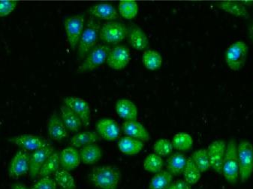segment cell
Masks as SVG:
<instances>
[{
    "mask_svg": "<svg viewBox=\"0 0 253 189\" xmlns=\"http://www.w3.org/2000/svg\"><path fill=\"white\" fill-rule=\"evenodd\" d=\"M121 130L126 136L139 140L144 143L150 141V135L147 128L137 120L125 121L123 123Z\"/></svg>",
    "mask_w": 253,
    "mask_h": 189,
    "instance_id": "e0dca14e",
    "label": "cell"
},
{
    "mask_svg": "<svg viewBox=\"0 0 253 189\" xmlns=\"http://www.w3.org/2000/svg\"><path fill=\"white\" fill-rule=\"evenodd\" d=\"M47 131L51 139L56 141H62L68 136V131L61 117L54 113L48 120Z\"/></svg>",
    "mask_w": 253,
    "mask_h": 189,
    "instance_id": "d6986e66",
    "label": "cell"
},
{
    "mask_svg": "<svg viewBox=\"0 0 253 189\" xmlns=\"http://www.w3.org/2000/svg\"><path fill=\"white\" fill-rule=\"evenodd\" d=\"M118 146L122 153L127 155H134L141 152L144 147V143L139 140L126 136L119 140Z\"/></svg>",
    "mask_w": 253,
    "mask_h": 189,
    "instance_id": "d4e9b609",
    "label": "cell"
},
{
    "mask_svg": "<svg viewBox=\"0 0 253 189\" xmlns=\"http://www.w3.org/2000/svg\"><path fill=\"white\" fill-rule=\"evenodd\" d=\"M81 161L86 165H92L102 158V150L96 144L86 146L79 150Z\"/></svg>",
    "mask_w": 253,
    "mask_h": 189,
    "instance_id": "cb8c5ba5",
    "label": "cell"
},
{
    "mask_svg": "<svg viewBox=\"0 0 253 189\" xmlns=\"http://www.w3.org/2000/svg\"><path fill=\"white\" fill-rule=\"evenodd\" d=\"M30 155L28 151L24 150H19L15 154L8 168L9 177L13 179H18L30 171Z\"/></svg>",
    "mask_w": 253,
    "mask_h": 189,
    "instance_id": "30bf717a",
    "label": "cell"
},
{
    "mask_svg": "<svg viewBox=\"0 0 253 189\" xmlns=\"http://www.w3.org/2000/svg\"><path fill=\"white\" fill-rule=\"evenodd\" d=\"M249 36H250V39H251V41L253 42V23L251 27L249 29Z\"/></svg>",
    "mask_w": 253,
    "mask_h": 189,
    "instance_id": "b9f144b4",
    "label": "cell"
},
{
    "mask_svg": "<svg viewBox=\"0 0 253 189\" xmlns=\"http://www.w3.org/2000/svg\"><path fill=\"white\" fill-rule=\"evenodd\" d=\"M17 1L0 0V17L11 14L17 6Z\"/></svg>",
    "mask_w": 253,
    "mask_h": 189,
    "instance_id": "f35d334b",
    "label": "cell"
},
{
    "mask_svg": "<svg viewBox=\"0 0 253 189\" xmlns=\"http://www.w3.org/2000/svg\"><path fill=\"white\" fill-rule=\"evenodd\" d=\"M171 143L173 150L180 152H185L192 148L194 141L193 138L189 134L180 132L173 136Z\"/></svg>",
    "mask_w": 253,
    "mask_h": 189,
    "instance_id": "1f68e13d",
    "label": "cell"
},
{
    "mask_svg": "<svg viewBox=\"0 0 253 189\" xmlns=\"http://www.w3.org/2000/svg\"><path fill=\"white\" fill-rule=\"evenodd\" d=\"M239 2L244 6H245V5H253V1H240Z\"/></svg>",
    "mask_w": 253,
    "mask_h": 189,
    "instance_id": "7bdbcfd3",
    "label": "cell"
},
{
    "mask_svg": "<svg viewBox=\"0 0 253 189\" xmlns=\"http://www.w3.org/2000/svg\"><path fill=\"white\" fill-rule=\"evenodd\" d=\"M91 183L99 189H117L121 183L120 169L114 165H104L92 169L89 175Z\"/></svg>",
    "mask_w": 253,
    "mask_h": 189,
    "instance_id": "6da1fadb",
    "label": "cell"
},
{
    "mask_svg": "<svg viewBox=\"0 0 253 189\" xmlns=\"http://www.w3.org/2000/svg\"><path fill=\"white\" fill-rule=\"evenodd\" d=\"M239 180L245 183L253 173V146L250 141H241L238 148Z\"/></svg>",
    "mask_w": 253,
    "mask_h": 189,
    "instance_id": "277c9868",
    "label": "cell"
},
{
    "mask_svg": "<svg viewBox=\"0 0 253 189\" xmlns=\"http://www.w3.org/2000/svg\"><path fill=\"white\" fill-rule=\"evenodd\" d=\"M120 14L124 18L131 20L138 15V5L135 1H121L118 5Z\"/></svg>",
    "mask_w": 253,
    "mask_h": 189,
    "instance_id": "d590c367",
    "label": "cell"
},
{
    "mask_svg": "<svg viewBox=\"0 0 253 189\" xmlns=\"http://www.w3.org/2000/svg\"><path fill=\"white\" fill-rule=\"evenodd\" d=\"M101 27L102 24L95 17H90L88 20L77 47V60L79 61H82L89 50L97 45Z\"/></svg>",
    "mask_w": 253,
    "mask_h": 189,
    "instance_id": "7a4b0ae2",
    "label": "cell"
},
{
    "mask_svg": "<svg viewBox=\"0 0 253 189\" xmlns=\"http://www.w3.org/2000/svg\"><path fill=\"white\" fill-rule=\"evenodd\" d=\"M60 153L56 152H53L42 167L38 177L42 178V177H50L51 174H54L56 171H59L60 169Z\"/></svg>",
    "mask_w": 253,
    "mask_h": 189,
    "instance_id": "f1b7e54d",
    "label": "cell"
},
{
    "mask_svg": "<svg viewBox=\"0 0 253 189\" xmlns=\"http://www.w3.org/2000/svg\"><path fill=\"white\" fill-rule=\"evenodd\" d=\"M126 38L128 44L134 50L145 51L148 48L150 41L147 34L141 27L136 24H128L127 27Z\"/></svg>",
    "mask_w": 253,
    "mask_h": 189,
    "instance_id": "5bb4252c",
    "label": "cell"
},
{
    "mask_svg": "<svg viewBox=\"0 0 253 189\" xmlns=\"http://www.w3.org/2000/svg\"><path fill=\"white\" fill-rule=\"evenodd\" d=\"M99 137L96 132L94 131H83L78 132L71 138L70 144L75 148H83L86 146L95 144Z\"/></svg>",
    "mask_w": 253,
    "mask_h": 189,
    "instance_id": "484cf974",
    "label": "cell"
},
{
    "mask_svg": "<svg viewBox=\"0 0 253 189\" xmlns=\"http://www.w3.org/2000/svg\"><path fill=\"white\" fill-rule=\"evenodd\" d=\"M173 150L171 141L166 138L159 139L153 145V152L161 157L171 155Z\"/></svg>",
    "mask_w": 253,
    "mask_h": 189,
    "instance_id": "8d00e7d4",
    "label": "cell"
},
{
    "mask_svg": "<svg viewBox=\"0 0 253 189\" xmlns=\"http://www.w3.org/2000/svg\"><path fill=\"white\" fill-rule=\"evenodd\" d=\"M238 144L235 140L228 141L222 164V174L225 180L231 184H235L239 180V164L238 158Z\"/></svg>",
    "mask_w": 253,
    "mask_h": 189,
    "instance_id": "3957f363",
    "label": "cell"
},
{
    "mask_svg": "<svg viewBox=\"0 0 253 189\" xmlns=\"http://www.w3.org/2000/svg\"><path fill=\"white\" fill-rule=\"evenodd\" d=\"M63 102L65 105L69 107L80 118L84 126H89L91 111L90 107L86 101L76 96H68L63 99Z\"/></svg>",
    "mask_w": 253,
    "mask_h": 189,
    "instance_id": "7c38bea8",
    "label": "cell"
},
{
    "mask_svg": "<svg viewBox=\"0 0 253 189\" xmlns=\"http://www.w3.org/2000/svg\"><path fill=\"white\" fill-rule=\"evenodd\" d=\"M190 158H192L195 164L197 166L201 172H207L211 168L209 155H208V150L206 149L196 150V152L192 153Z\"/></svg>",
    "mask_w": 253,
    "mask_h": 189,
    "instance_id": "836d02e7",
    "label": "cell"
},
{
    "mask_svg": "<svg viewBox=\"0 0 253 189\" xmlns=\"http://www.w3.org/2000/svg\"><path fill=\"white\" fill-rule=\"evenodd\" d=\"M173 181V176L167 170H163L152 177L149 189H166Z\"/></svg>",
    "mask_w": 253,
    "mask_h": 189,
    "instance_id": "4316f807",
    "label": "cell"
},
{
    "mask_svg": "<svg viewBox=\"0 0 253 189\" xmlns=\"http://www.w3.org/2000/svg\"><path fill=\"white\" fill-rule=\"evenodd\" d=\"M89 13L95 18L112 21L119 17L118 11L109 3H99L89 8Z\"/></svg>",
    "mask_w": 253,
    "mask_h": 189,
    "instance_id": "44dd1931",
    "label": "cell"
},
{
    "mask_svg": "<svg viewBox=\"0 0 253 189\" xmlns=\"http://www.w3.org/2000/svg\"><path fill=\"white\" fill-rule=\"evenodd\" d=\"M202 173L199 171L197 166L192 161V158H188L186 167L183 171V175L184 180L190 186L197 184L202 177Z\"/></svg>",
    "mask_w": 253,
    "mask_h": 189,
    "instance_id": "4dcf8cb0",
    "label": "cell"
},
{
    "mask_svg": "<svg viewBox=\"0 0 253 189\" xmlns=\"http://www.w3.org/2000/svg\"><path fill=\"white\" fill-rule=\"evenodd\" d=\"M54 180L56 184L62 189H76L75 178L69 171L60 168L54 174Z\"/></svg>",
    "mask_w": 253,
    "mask_h": 189,
    "instance_id": "d6a6232c",
    "label": "cell"
},
{
    "mask_svg": "<svg viewBox=\"0 0 253 189\" xmlns=\"http://www.w3.org/2000/svg\"><path fill=\"white\" fill-rule=\"evenodd\" d=\"M116 112L120 117L125 121L137 120L138 118V108L134 102L128 99H120L115 105Z\"/></svg>",
    "mask_w": 253,
    "mask_h": 189,
    "instance_id": "ffe728a7",
    "label": "cell"
},
{
    "mask_svg": "<svg viewBox=\"0 0 253 189\" xmlns=\"http://www.w3.org/2000/svg\"><path fill=\"white\" fill-rule=\"evenodd\" d=\"M192 186L184 180H177L173 181L166 189H191Z\"/></svg>",
    "mask_w": 253,
    "mask_h": 189,
    "instance_id": "ab89813d",
    "label": "cell"
},
{
    "mask_svg": "<svg viewBox=\"0 0 253 189\" xmlns=\"http://www.w3.org/2000/svg\"><path fill=\"white\" fill-rule=\"evenodd\" d=\"M126 26L117 21L105 23L99 31V38L108 44H118L126 38Z\"/></svg>",
    "mask_w": 253,
    "mask_h": 189,
    "instance_id": "ba28073f",
    "label": "cell"
},
{
    "mask_svg": "<svg viewBox=\"0 0 253 189\" xmlns=\"http://www.w3.org/2000/svg\"><path fill=\"white\" fill-rule=\"evenodd\" d=\"M164 161L157 154L152 153L146 157L144 161V168L146 171L152 174H157L163 171Z\"/></svg>",
    "mask_w": 253,
    "mask_h": 189,
    "instance_id": "e575fe53",
    "label": "cell"
},
{
    "mask_svg": "<svg viewBox=\"0 0 253 189\" xmlns=\"http://www.w3.org/2000/svg\"><path fill=\"white\" fill-rule=\"evenodd\" d=\"M216 6L223 10L225 12L236 17H247L249 16L247 8L239 2L226 1V2H218L216 3Z\"/></svg>",
    "mask_w": 253,
    "mask_h": 189,
    "instance_id": "f546056e",
    "label": "cell"
},
{
    "mask_svg": "<svg viewBox=\"0 0 253 189\" xmlns=\"http://www.w3.org/2000/svg\"><path fill=\"white\" fill-rule=\"evenodd\" d=\"M84 24L85 15L84 14L71 16L65 20V30L68 41L72 50H75L79 45L81 36L84 30Z\"/></svg>",
    "mask_w": 253,
    "mask_h": 189,
    "instance_id": "52a82bcc",
    "label": "cell"
},
{
    "mask_svg": "<svg viewBox=\"0 0 253 189\" xmlns=\"http://www.w3.org/2000/svg\"><path fill=\"white\" fill-rule=\"evenodd\" d=\"M57 184L54 179L50 177H42L38 180L31 189H56Z\"/></svg>",
    "mask_w": 253,
    "mask_h": 189,
    "instance_id": "74e56055",
    "label": "cell"
},
{
    "mask_svg": "<svg viewBox=\"0 0 253 189\" xmlns=\"http://www.w3.org/2000/svg\"><path fill=\"white\" fill-rule=\"evenodd\" d=\"M61 119L67 130L78 133L84 126L80 118L66 105H62L60 108Z\"/></svg>",
    "mask_w": 253,
    "mask_h": 189,
    "instance_id": "7402d4cb",
    "label": "cell"
},
{
    "mask_svg": "<svg viewBox=\"0 0 253 189\" xmlns=\"http://www.w3.org/2000/svg\"><path fill=\"white\" fill-rule=\"evenodd\" d=\"M96 133L105 141H114L121 136V127L117 121L104 118L98 121L95 125Z\"/></svg>",
    "mask_w": 253,
    "mask_h": 189,
    "instance_id": "9a60e30c",
    "label": "cell"
},
{
    "mask_svg": "<svg viewBox=\"0 0 253 189\" xmlns=\"http://www.w3.org/2000/svg\"><path fill=\"white\" fill-rule=\"evenodd\" d=\"M227 144L223 140H216L210 144L208 150L211 168L217 174H222V164Z\"/></svg>",
    "mask_w": 253,
    "mask_h": 189,
    "instance_id": "8fae6325",
    "label": "cell"
},
{
    "mask_svg": "<svg viewBox=\"0 0 253 189\" xmlns=\"http://www.w3.org/2000/svg\"><path fill=\"white\" fill-rule=\"evenodd\" d=\"M53 152H54V149L52 147L51 144H49L44 148L34 151L30 155V171H29L30 178L34 180L36 177H39L42 167Z\"/></svg>",
    "mask_w": 253,
    "mask_h": 189,
    "instance_id": "4fadbf2b",
    "label": "cell"
},
{
    "mask_svg": "<svg viewBox=\"0 0 253 189\" xmlns=\"http://www.w3.org/2000/svg\"><path fill=\"white\" fill-rule=\"evenodd\" d=\"M142 63L148 70H158L163 64V57L157 50H147L143 53Z\"/></svg>",
    "mask_w": 253,
    "mask_h": 189,
    "instance_id": "83f0119b",
    "label": "cell"
},
{
    "mask_svg": "<svg viewBox=\"0 0 253 189\" xmlns=\"http://www.w3.org/2000/svg\"><path fill=\"white\" fill-rule=\"evenodd\" d=\"M131 60L129 49L124 45H118L113 47L108 53L106 63L114 70H122L125 69Z\"/></svg>",
    "mask_w": 253,
    "mask_h": 189,
    "instance_id": "9c48e42d",
    "label": "cell"
},
{
    "mask_svg": "<svg viewBox=\"0 0 253 189\" xmlns=\"http://www.w3.org/2000/svg\"><path fill=\"white\" fill-rule=\"evenodd\" d=\"M249 48L244 41H236L225 52V63L233 71H240L245 66Z\"/></svg>",
    "mask_w": 253,
    "mask_h": 189,
    "instance_id": "8992f818",
    "label": "cell"
},
{
    "mask_svg": "<svg viewBox=\"0 0 253 189\" xmlns=\"http://www.w3.org/2000/svg\"><path fill=\"white\" fill-rule=\"evenodd\" d=\"M187 159L188 158L181 152L171 154L166 161V170L173 177L181 175L184 171Z\"/></svg>",
    "mask_w": 253,
    "mask_h": 189,
    "instance_id": "603a6c76",
    "label": "cell"
},
{
    "mask_svg": "<svg viewBox=\"0 0 253 189\" xmlns=\"http://www.w3.org/2000/svg\"><path fill=\"white\" fill-rule=\"evenodd\" d=\"M111 47L108 44H97L85 56L78 69L79 73L91 72L106 63Z\"/></svg>",
    "mask_w": 253,
    "mask_h": 189,
    "instance_id": "5b68a950",
    "label": "cell"
},
{
    "mask_svg": "<svg viewBox=\"0 0 253 189\" xmlns=\"http://www.w3.org/2000/svg\"><path fill=\"white\" fill-rule=\"evenodd\" d=\"M11 189H28L27 186L21 183H14L11 186Z\"/></svg>",
    "mask_w": 253,
    "mask_h": 189,
    "instance_id": "60d3db41",
    "label": "cell"
},
{
    "mask_svg": "<svg viewBox=\"0 0 253 189\" xmlns=\"http://www.w3.org/2000/svg\"><path fill=\"white\" fill-rule=\"evenodd\" d=\"M8 141L21 147L22 150L26 151H33V152L44 148L49 144V143L42 138L33 135H19V136L10 138Z\"/></svg>",
    "mask_w": 253,
    "mask_h": 189,
    "instance_id": "2e32d148",
    "label": "cell"
},
{
    "mask_svg": "<svg viewBox=\"0 0 253 189\" xmlns=\"http://www.w3.org/2000/svg\"><path fill=\"white\" fill-rule=\"evenodd\" d=\"M60 166L66 171H73L81 164L79 150L75 147H69L62 150L60 153Z\"/></svg>",
    "mask_w": 253,
    "mask_h": 189,
    "instance_id": "ac0fdd59",
    "label": "cell"
}]
</instances>
